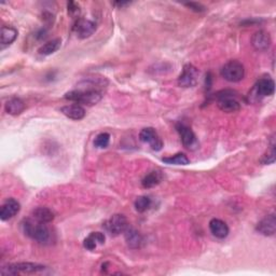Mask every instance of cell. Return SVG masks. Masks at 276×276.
Listing matches in <instances>:
<instances>
[{
	"mask_svg": "<svg viewBox=\"0 0 276 276\" xmlns=\"http://www.w3.org/2000/svg\"><path fill=\"white\" fill-rule=\"evenodd\" d=\"M61 113L72 120H82L85 117V109L79 104L67 105L61 108Z\"/></svg>",
	"mask_w": 276,
	"mask_h": 276,
	"instance_id": "e0dca14e",
	"label": "cell"
},
{
	"mask_svg": "<svg viewBox=\"0 0 276 276\" xmlns=\"http://www.w3.org/2000/svg\"><path fill=\"white\" fill-rule=\"evenodd\" d=\"M124 238L125 242L128 244V246L132 249H138L141 247L144 243V238L136 229L132 227H128V229L124 231Z\"/></svg>",
	"mask_w": 276,
	"mask_h": 276,
	"instance_id": "9a60e30c",
	"label": "cell"
},
{
	"mask_svg": "<svg viewBox=\"0 0 276 276\" xmlns=\"http://www.w3.org/2000/svg\"><path fill=\"white\" fill-rule=\"evenodd\" d=\"M31 216L35 220L39 223H43V224H50L54 220V212L52 209L49 207H37L31 212Z\"/></svg>",
	"mask_w": 276,
	"mask_h": 276,
	"instance_id": "ac0fdd59",
	"label": "cell"
},
{
	"mask_svg": "<svg viewBox=\"0 0 276 276\" xmlns=\"http://www.w3.org/2000/svg\"><path fill=\"white\" fill-rule=\"evenodd\" d=\"M5 110L11 116H19L25 110V104L21 98L13 97L6 102Z\"/></svg>",
	"mask_w": 276,
	"mask_h": 276,
	"instance_id": "ffe728a7",
	"label": "cell"
},
{
	"mask_svg": "<svg viewBox=\"0 0 276 276\" xmlns=\"http://www.w3.org/2000/svg\"><path fill=\"white\" fill-rule=\"evenodd\" d=\"M217 105L224 113L232 114L241 109L240 101L236 99V92L232 90H223L215 94Z\"/></svg>",
	"mask_w": 276,
	"mask_h": 276,
	"instance_id": "3957f363",
	"label": "cell"
},
{
	"mask_svg": "<svg viewBox=\"0 0 276 276\" xmlns=\"http://www.w3.org/2000/svg\"><path fill=\"white\" fill-rule=\"evenodd\" d=\"M18 30L12 26H3L2 27V34H0V44H2V49L5 46L10 45L15 41V39L18 38Z\"/></svg>",
	"mask_w": 276,
	"mask_h": 276,
	"instance_id": "d6986e66",
	"label": "cell"
},
{
	"mask_svg": "<svg viewBox=\"0 0 276 276\" xmlns=\"http://www.w3.org/2000/svg\"><path fill=\"white\" fill-rule=\"evenodd\" d=\"M176 129L181 137L183 145L186 148L192 149V148L198 146V139H196L195 134L193 133V131L190 128H189V126H187L183 123H178L176 125Z\"/></svg>",
	"mask_w": 276,
	"mask_h": 276,
	"instance_id": "8fae6325",
	"label": "cell"
},
{
	"mask_svg": "<svg viewBox=\"0 0 276 276\" xmlns=\"http://www.w3.org/2000/svg\"><path fill=\"white\" fill-rule=\"evenodd\" d=\"M105 234L101 232H92L88 238L83 241V247L88 250H94L96 248L97 244L105 243Z\"/></svg>",
	"mask_w": 276,
	"mask_h": 276,
	"instance_id": "44dd1931",
	"label": "cell"
},
{
	"mask_svg": "<svg viewBox=\"0 0 276 276\" xmlns=\"http://www.w3.org/2000/svg\"><path fill=\"white\" fill-rule=\"evenodd\" d=\"M151 199L149 198V196H146V195H143V196H139V198L136 199L135 201V209L138 211V212H145L147 211L149 208H150L151 206Z\"/></svg>",
	"mask_w": 276,
	"mask_h": 276,
	"instance_id": "d4e9b609",
	"label": "cell"
},
{
	"mask_svg": "<svg viewBox=\"0 0 276 276\" xmlns=\"http://www.w3.org/2000/svg\"><path fill=\"white\" fill-rule=\"evenodd\" d=\"M185 6L190 8V9L194 12H204L205 11V7L199 3H189V4H185Z\"/></svg>",
	"mask_w": 276,
	"mask_h": 276,
	"instance_id": "f1b7e54d",
	"label": "cell"
},
{
	"mask_svg": "<svg viewBox=\"0 0 276 276\" xmlns=\"http://www.w3.org/2000/svg\"><path fill=\"white\" fill-rule=\"evenodd\" d=\"M209 230L212 233V235L216 236L217 239H226L230 232V229H229L228 225L223 222L222 219L214 218L209 222Z\"/></svg>",
	"mask_w": 276,
	"mask_h": 276,
	"instance_id": "2e32d148",
	"label": "cell"
},
{
	"mask_svg": "<svg viewBox=\"0 0 276 276\" xmlns=\"http://www.w3.org/2000/svg\"><path fill=\"white\" fill-rule=\"evenodd\" d=\"M64 97L65 99L75 101L76 104L79 105L82 104L86 106H93L100 101L102 97V93L100 90L81 86V88H79L78 90L67 92Z\"/></svg>",
	"mask_w": 276,
	"mask_h": 276,
	"instance_id": "7a4b0ae2",
	"label": "cell"
},
{
	"mask_svg": "<svg viewBox=\"0 0 276 276\" xmlns=\"http://www.w3.org/2000/svg\"><path fill=\"white\" fill-rule=\"evenodd\" d=\"M67 9H68V13L70 17H73L75 19H79V14H80V7L75 2H69L67 4Z\"/></svg>",
	"mask_w": 276,
	"mask_h": 276,
	"instance_id": "83f0119b",
	"label": "cell"
},
{
	"mask_svg": "<svg viewBox=\"0 0 276 276\" xmlns=\"http://www.w3.org/2000/svg\"><path fill=\"white\" fill-rule=\"evenodd\" d=\"M199 70L191 64H187L184 66L183 73L178 78V84L183 88H192L198 82Z\"/></svg>",
	"mask_w": 276,
	"mask_h": 276,
	"instance_id": "ba28073f",
	"label": "cell"
},
{
	"mask_svg": "<svg viewBox=\"0 0 276 276\" xmlns=\"http://www.w3.org/2000/svg\"><path fill=\"white\" fill-rule=\"evenodd\" d=\"M74 30L76 31V34H77L78 38L86 39V38L91 37L94 33H95L96 24L93 21L79 18L75 22Z\"/></svg>",
	"mask_w": 276,
	"mask_h": 276,
	"instance_id": "30bf717a",
	"label": "cell"
},
{
	"mask_svg": "<svg viewBox=\"0 0 276 276\" xmlns=\"http://www.w3.org/2000/svg\"><path fill=\"white\" fill-rule=\"evenodd\" d=\"M102 227H104V229L109 234L117 236L120 235L121 233H124V231L129 227V222L124 215L116 214L106 220Z\"/></svg>",
	"mask_w": 276,
	"mask_h": 276,
	"instance_id": "8992f818",
	"label": "cell"
},
{
	"mask_svg": "<svg viewBox=\"0 0 276 276\" xmlns=\"http://www.w3.org/2000/svg\"><path fill=\"white\" fill-rule=\"evenodd\" d=\"M139 139L143 143L150 145V147L155 151H160L163 147V141L161 137L152 128H146L141 130L139 133Z\"/></svg>",
	"mask_w": 276,
	"mask_h": 276,
	"instance_id": "9c48e42d",
	"label": "cell"
},
{
	"mask_svg": "<svg viewBox=\"0 0 276 276\" xmlns=\"http://www.w3.org/2000/svg\"><path fill=\"white\" fill-rule=\"evenodd\" d=\"M45 266L34 262H20L7 264L2 267L0 273L3 275H18L19 273H37L43 271Z\"/></svg>",
	"mask_w": 276,
	"mask_h": 276,
	"instance_id": "5b68a950",
	"label": "cell"
},
{
	"mask_svg": "<svg viewBox=\"0 0 276 276\" xmlns=\"http://www.w3.org/2000/svg\"><path fill=\"white\" fill-rule=\"evenodd\" d=\"M163 179V175L161 174L160 172H151L149 173L148 175H146L144 177V179L141 180V185H143L144 188H153L155 186L159 185Z\"/></svg>",
	"mask_w": 276,
	"mask_h": 276,
	"instance_id": "603a6c76",
	"label": "cell"
},
{
	"mask_svg": "<svg viewBox=\"0 0 276 276\" xmlns=\"http://www.w3.org/2000/svg\"><path fill=\"white\" fill-rule=\"evenodd\" d=\"M275 91V83L271 77H263L260 78L255 84L254 89L249 93V96H256L259 97H265L271 96L274 94Z\"/></svg>",
	"mask_w": 276,
	"mask_h": 276,
	"instance_id": "52a82bcc",
	"label": "cell"
},
{
	"mask_svg": "<svg viewBox=\"0 0 276 276\" xmlns=\"http://www.w3.org/2000/svg\"><path fill=\"white\" fill-rule=\"evenodd\" d=\"M273 140V139H272ZM275 161V144L274 140L272 141V145L270 146V151H267L260 160V163L262 164H272Z\"/></svg>",
	"mask_w": 276,
	"mask_h": 276,
	"instance_id": "4316f807",
	"label": "cell"
},
{
	"mask_svg": "<svg viewBox=\"0 0 276 276\" xmlns=\"http://www.w3.org/2000/svg\"><path fill=\"white\" fill-rule=\"evenodd\" d=\"M223 78L229 82H240L245 77V68L239 61H230L222 68Z\"/></svg>",
	"mask_w": 276,
	"mask_h": 276,
	"instance_id": "277c9868",
	"label": "cell"
},
{
	"mask_svg": "<svg viewBox=\"0 0 276 276\" xmlns=\"http://www.w3.org/2000/svg\"><path fill=\"white\" fill-rule=\"evenodd\" d=\"M21 209V204L13 198L8 199L2 206V209H0V218H2L3 222H7L14 216H17L19 214V211Z\"/></svg>",
	"mask_w": 276,
	"mask_h": 276,
	"instance_id": "4fadbf2b",
	"label": "cell"
},
{
	"mask_svg": "<svg viewBox=\"0 0 276 276\" xmlns=\"http://www.w3.org/2000/svg\"><path fill=\"white\" fill-rule=\"evenodd\" d=\"M131 3H115V6H118V7H125V6H130Z\"/></svg>",
	"mask_w": 276,
	"mask_h": 276,
	"instance_id": "f546056e",
	"label": "cell"
},
{
	"mask_svg": "<svg viewBox=\"0 0 276 276\" xmlns=\"http://www.w3.org/2000/svg\"><path fill=\"white\" fill-rule=\"evenodd\" d=\"M256 230L264 236H272L275 234L276 231V218L274 214L265 216L261 222H260L257 227Z\"/></svg>",
	"mask_w": 276,
	"mask_h": 276,
	"instance_id": "5bb4252c",
	"label": "cell"
},
{
	"mask_svg": "<svg viewBox=\"0 0 276 276\" xmlns=\"http://www.w3.org/2000/svg\"><path fill=\"white\" fill-rule=\"evenodd\" d=\"M61 44H62L61 39H59V38L58 39H53V40L48 41V42H45L44 44H42L40 48H39L38 53L40 55H44V57H46V55H51V54L57 52L61 48Z\"/></svg>",
	"mask_w": 276,
	"mask_h": 276,
	"instance_id": "7402d4cb",
	"label": "cell"
},
{
	"mask_svg": "<svg viewBox=\"0 0 276 276\" xmlns=\"http://www.w3.org/2000/svg\"><path fill=\"white\" fill-rule=\"evenodd\" d=\"M271 43V37L269 33H266L264 30H259L251 37V44L255 50L259 52H265L269 50Z\"/></svg>",
	"mask_w": 276,
	"mask_h": 276,
	"instance_id": "7c38bea8",
	"label": "cell"
},
{
	"mask_svg": "<svg viewBox=\"0 0 276 276\" xmlns=\"http://www.w3.org/2000/svg\"><path fill=\"white\" fill-rule=\"evenodd\" d=\"M162 161L170 165H188L190 163V160L188 159V156L185 153H176L169 157H163Z\"/></svg>",
	"mask_w": 276,
	"mask_h": 276,
	"instance_id": "cb8c5ba5",
	"label": "cell"
},
{
	"mask_svg": "<svg viewBox=\"0 0 276 276\" xmlns=\"http://www.w3.org/2000/svg\"><path fill=\"white\" fill-rule=\"evenodd\" d=\"M22 228L25 235L35 240L37 243L41 244V245H50L55 240L54 233L46 226V224L39 223L34 218L24 220L22 224Z\"/></svg>",
	"mask_w": 276,
	"mask_h": 276,
	"instance_id": "6da1fadb",
	"label": "cell"
},
{
	"mask_svg": "<svg viewBox=\"0 0 276 276\" xmlns=\"http://www.w3.org/2000/svg\"><path fill=\"white\" fill-rule=\"evenodd\" d=\"M110 143V135L108 133H100L94 139V145L97 148H107Z\"/></svg>",
	"mask_w": 276,
	"mask_h": 276,
	"instance_id": "484cf974",
	"label": "cell"
}]
</instances>
